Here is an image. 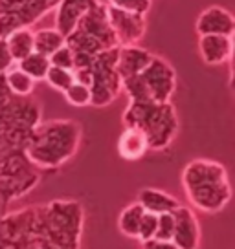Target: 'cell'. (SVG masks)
I'll list each match as a JSON object with an SVG mask.
<instances>
[{
	"mask_svg": "<svg viewBox=\"0 0 235 249\" xmlns=\"http://www.w3.org/2000/svg\"><path fill=\"white\" fill-rule=\"evenodd\" d=\"M81 138L83 130L78 121L52 119L40 123L33 130L24 152L37 169L54 171L78 154Z\"/></svg>",
	"mask_w": 235,
	"mask_h": 249,
	"instance_id": "1",
	"label": "cell"
},
{
	"mask_svg": "<svg viewBox=\"0 0 235 249\" xmlns=\"http://www.w3.org/2000/svg\"><path fill=\"white\" fill-rule=\"evenodd\" d=\"M182 187L188 202L195 209L215 214L226 207L232 200V183L226 167L215 160L196 158L182 171Z\"/></svg>",
	"mask_w": 235,
	"mask_h": 249,
	"instance_id": "2",
	"label": "cell"
},
{
	"mask_svg": "<svg viewBox=\"0 0 235 249\" xmlns=\"http://www.w3.org/2000/svg\"><path fill=\"white\" fill-rule=\"evenodd\" d=\"M85 226V209L78 200H52L37 205L40 249H79Z\"/></svg>",
	"mask_w": 235,
	"mask_h": 249,
	"instance_id": "3",
	"label": "cell"
},
{
	"mask_svg": "<svg viewBox=\"0 0 235 249\" xmlns=\"http://www.w3.org/2000/svg\"><path fill=\"white\" fill-rule=\"evenodd\" d=\"M123 124L143 130L151 150H164L178 134V116L171 103L129 101L123 112Z\"/></svg>",
	"mask_w": 235,
	"mask_h": 249,
	"instance_id": "4",
	"label": "cell"
},
{
	"mask_svg": "<svg viewBox=\"0 0 235 249\" xmlns=\"http://www.w3.org/2000/svg\"><path fill=\"white\" fill-rule=\"evenodd\" d=\"M66 44L74 50V53L86 55H98L105 50L119 46L116 33L110 26L107 4L99 2L90 11H86L78 28L66 37Z\"/></svg>",
	"mask_w": 235,
	"mask_h": 249,
	"instance_id": "5",
	"label": "cell"
},
{
	"mask_svg": "<svg viewBox=\"0 0 235 249\" xmlns=\"http://www.w3.org/2000/svg\"><path fill=\"white\" fill-rule=\"evenodd\" d=\"M39 171L22 148L0 152V203H9L32 193L40 179Z\"/></svg>",
	"mask_w": 235,
	"mask_h": 249,
	"instance_id": "6",
	"label": "cell"
},
{
	"mask_svg": "<svg viewBox=\"0 0 235 249\" xmlns=\"http://www.w3.org/2000/svg\"><path fill=\"white\" fill-rule=\"evenodd\" d=\"M0 249H40L37 205L0 216Z\"/></svg>",
	"mask_w": 235,
	"mask_h": 249,
	"instance_id": "7",
	"label": "cell"
},
{
	"mask_svg": "<svg viewBox=\"0 0 235 249\" xmlns=\"http://www.w3.org/2000/svg\"><path fill=\"white\" fill-rule=\"evenodd\" d=\"M119 48H110L94 57L90 70L94 73L92 85V107H109L123 90V79L118 73Z\"/></svg>",
	"mask_w": 235,
	"mask_h": 249,
	"instance_id": "8",
	"label": "cell"
},
{
	"mask_svg": "<svg viewBox=\"0 0 235 249\" xmlns=\"http://www.w3.org/2000/svg\"><path fill=\"white\" fill-rule=\"evenodd\" d=\"M140 79L151 101L171 103L176 90V71L165 59L155 55L147 68L140 73Z\"/></svg>",
	"mask_w": 235,
	"mask_h": 249,
	"instance_id": "9",
	"label": "cell"
},
{
	"mask_svg": "<svg viewBox=\"0 0 235 249\" xmlns=\"http://www.w3.org/2000/svg\"><path fill=\"white\" fill-rule=\"evenodd\" d=\"M109 8V20L112 30L116 33V39L119 46H133L138 44L145 31H147V18L145 15H138V13H131V11H123V9Z\"/></svg>",
	"mask_w": 235,
	"mask_h": 249,
	"instance_id": "10",
	"label": "cell"
},
{
	"mask_svg": "<svg viewBox=\"0 0 235 249\" xmlns=\"http://www.w3.org/2000/svg\"><path fill=\"white\" fill-rule=\"evenodd\" d=\"M175 216V233L173 242L178 249H198L200 246V224L191 207L180 205L173 213Z\"/></svg>",
	"mask_w": 235,
	"mask_h": 249,
	"instance_id": "11",
	"label": "cell"
},
{
	"mask_svg": "<svg viewBox=\"0 0 235 249\" xmlns=\"http://www.w3.org/2000/svg\"><path fill=\"white\" fill-rule=\"evenodd\" d=\"M196 33L200 35H226L232 37L235 31V17L226 8L210 6L196 18Z\"/></svg>",
	"mask_w": 235,
	"mask_h": 249,
	"instance_id": "12",
	"label": "cell"
},
{
	"mask_svg": "<svg viewBox=\"0 0 235 249\" xmlns=\"http://www.w3.org/2000/svg\"><path fill=\"white\" fill-rule=\"evenodd\" d=\"M99 0H61L57 6V17H55V28L68 37L72 31L78 28L79 20L83 18L86 11L98 6Z\"/></svg>",
	"mask_w": 235,
	"mask_h": 249,
	"instance_id": "13",
	"label": "cell"
},
{
	"mask_svg": "<svg viewBox=\"0 0 235 249\" xmlns=\"http://www.w3.org/2000/svg\"><path fill=\"white\" fill-rule=\"evenodd\" d=\"M198 53L202 61L210 66H219L232 61L234 42L226 35H200L198 37Z\"/></svg>",
	"mask_w": 235,
	"mask_h": 249,
	"instance_id": "14",
	"label": "cell"
},
{
	"mask_svg": "<svg viewBox=\"0 0 235 249\" xmlns=\"http://www.w3.org/2000/svg\"><path fill=\"white\" fill-rule=\"evenodd\" d=\"M155 55L149 50L133 44V46L119 48V57H118V73L125 81L129 77L140 75L141 71L147 68V64L153 61Z\"/></svg>",
	"mask_w": 235,
	"mask_h": 249,
	"instance_id": "15",
	"label": "cell"
},
{
	"mask_svg": "<svg viewBox=\"0 0 235 249\" xmlns=\"http://www.w3.org/2000/svg\"><path fill=\"white\" fill-rule=\"evenodd\" d=\"M118 154L125 161H138L151 150L149 140L143 130L136 126H125L116 143Z\"/></svg>",
	"mask_w": 235,
	"mask_h": 249,
	"instance_id": "16",
	"label": "cell"
},
{
	"mask_svg": "<svg viewBox=\"0 0 235 249\" xmlns=\"http://www.w3.org/2000/svg\"><path fill=\"white\" fill-rule=\"evenodd\" d=\"M136 202L140 203L143 209L153 214H167V213H175L180 207L182 203L175 198L173 195L165 193L162 189H155V187H143L136 196Z\"/></svg>",
	"mask_w": 235,
	"mask_h": 249,
	"instance_id": "17",
	"label": "cell"
},
{
	"mask_svg": "<svg viewBox=\"0 0 235 249\" xmlns=\"http://www.w3.org/2000/svg\"><path fill=\"white\" fill-rule=\"evenodd\" d=\"M9 52L13 55L15 62H20L30 53L35 52V31H32L28 26L26 28H17L11 33L6 35Z\"/></svg>",
	"mask_w": 235,
	"mask_h": 249,
	"instance_id": "18",
	"label": "cell"
},
{
	"mask_svg": "<svg viewBox=\"0 0 235 249\" xmlns=\"http://www.w3.org/2000/svg\"><path fill=\"white\" fill-rule=\"evenodd\" d=\"M143 214H145V209L138 202H133L129 203L127 207H123L121 213H119V216H118V229H119V233L127 236V238H136L138 240V233H140Z\"/></svg>",
	"mask_w": 235,
	"mask_h": 249,
	"instance_id": "19",
	"label": "cell"
},
{
	"mask_svg": "<svg viewBox=\"0 0 235 249\" xmlns=\"http://www.w3.org/2000/svg\"><path fill=\"white\" fill-rule=\"evenodd\" d=\"M64 44H66V37L57 28H46V30L35 31V52L37 53L52 57Z\"/></svg>",
	"mask_w": 235,
	"mask_h": 249,
	"instance_id": "20",
	"label": "cell"
},
{
	"mask_svg": "<svg viewBox=\"0 0 235 249\" xmlns=\"http://www.w3.org/2000/svg\"><path fill=\"white\" fill-rule=\"evenodd\" d=\"M6 77V85H8L9 92L15 97H30L35 90V79H32L24 70H20L19 66H13L8 73H4Z\"/></svg>",
	"mask_w": 235,
	"mask_h": 249,
	"instance_id": "21",
	"label": "cell"
},
{
	"mask_svg": "<svg viewBox=\"0 0 235 249\" xmlns=\"http://www.w3.org/2000/svg\"><path fill=\"white\" fill-rule=\"evenodd\" d=\"M17 66H19L20 70L26 71V73L32 79H35V81H44L50 68H52V62H50V57L33 52V53H30L26 59H22L20 62H17Z\"/></svg>",
	"mask_w": 235,
	"mask_h": 249,
	"instance_id": "22",
	"label": "cell"
},
{
	"mask_svg": "<svg viewBox=\"0 0 235 249\" xmlns=\"http://www.w3.org/2000/svg\"><path fill=\"white\" fill-rule=\"evenodd\" d=\"M48 85L52 86L57 92H66L74 83H76V77H74V70H64V68H57V66H52L50 71L46 75Z\"/></svg>",
	"mask_w": 235,
	"mask_h": 249,
	"instance_id": "23",
	"label": "cell"
},
{
	"mask_svg": "<svg viewBox=\"0 0 235 249\" xmlns=\"http://www.w3.org/2000/svg\"><path fill=\"white\" fill-rule=\"evenodd\" d=\"M63 95H64V99H66V103L72 105V107H79V108H81V107L92 105V90H90L88 86L78 83V81H76Z\"/></svg>",
	"mask_w": 235,
	"mask_h": 249,
	"instance_id": "24",
	"label": "cell"
},
{
	"mask_svg": "<svg viewBox=\"0 0 235 249\" xmlns=\"http://www.w3.org/2000/svg\"><path fill=\"white\" fill-rule=\"evenodd\" d=\"M107 4L112 8L138 13V15H147L151 9V0H107Z\"/></svg>",
	"mask_w": 235,
	"mask_h": 249,
	"instance_id": "25",
	"label": "cell"
},
{
	"mask_svg": "<svg viewBox=\"0 0 235 249\" xmlns=\"http://www.w3.org/2000/svg\"><path fill=\"white\" fill-rule=\"evenodd\" d=\"M50 62H52V66H57V68L74 70V68H76V55H74V50H72L68 44H64V46H61L52 57H50Z\"/></svg>",
	"mask_w": 235,
	"mask_h": 249,
	"instance_id": "26",
	"label": "cell"
},
{
	"mask_svg": "<svg viewBox=\"0 0 235 249\" xmlns=\"http://www.w3.org/2000/svg\"><path fill=\"white\" fill-rule=\"evenodd\" d=\"M157 231H158V214H153V213L145 211L140 226V233H138V240L147 242L151 238H157Z\"/></svg>",
	"mask_w": 235,
	"mask_h": 249,
	"instance_id": "27",
	"label": "cell"
},
{
	"mask_svg": "<svg viewBox=\"0 0 235 249\" xmlns=\"http://www.w3.org/2000/svg\"><path fill=\"white\" fill-rule=\"evenodd\" d=\"M173 233H175V216H173V213L160 214L158 216L157 238H160V240H173Z\"/></svg>",
	"mask_w": 235,
	"mask_h": 249,
	"instance_id": "28",
	"label": "cell"
},
{
	"mask_svg": "<svg viewBox=\"0 0 235 249\" xmlns=\"http://www.w3.org/2000/svg\"><path fill=\"white\" fill-rule=\"evenodd\" d=\"M15 64L17 62L13 59L11 52H9L8 40H6V37H0V75L8 73Z\"/></svg>",
	"mask_w": 235,
	"mask_h": 249,
	"instance_id": "29",
	"label": "cell"
},
{
	"mask_svg": "<svg viewBox=\"0 0 235 249\" xmlns=\"http://www.w3.org/2000/svg\"><path fill=\"white\" fill-rule=\"evenodd\" d=\"M141 249H178L173 240H160V238H151L147 242H141Z\"/></svg>",
	"mask_w": 235,
	"mask_h": 249,
	"instance_id": "30",
	"label": "cell"
},
{
	"mask_svg": "<svg viewBox=\"0 0 235 249\" xmlns=\"http://www.w3.org/2000/svg\"><path fill=\"white\" fill-rule=\"evenodd\" d=\"M230 90H232L235 95V66L230 68Z\"/></svg>",
	"mask_w": 235,
	"mask_h": 249,
	"instance_id": "31",
	"label": "cell"
},
{
	"mask_svg": "<svg viewBox=\"0 0 235 249\" xmlns=\"http://www.w3.org/2000/svg\"><path fill=\"white\" fill-rule=\"evenodd\" d=\"M232 42H234V53H232V61H230V68H232V66H235V31H234V35H232Z\"/></svg>",
	"mask_w": 235,
	"mask_h": 249,
	"instance_id": "32",
	"label": "cell"
},
{
	"mask_svg": "<svg viewBox=\"0 0 235 249\" xmlns=\"http://www.w3.org/2000/svg\"><path fill=\"white\" fill-rule=\"evenodd\" d=\"M2 2H6V0H0V4H2Z\"/></svg>",
	"mask_w": 235,
	"mask_h": 249,
	"instance_id": "33",
	"label": "cell"
}]
</instances>
